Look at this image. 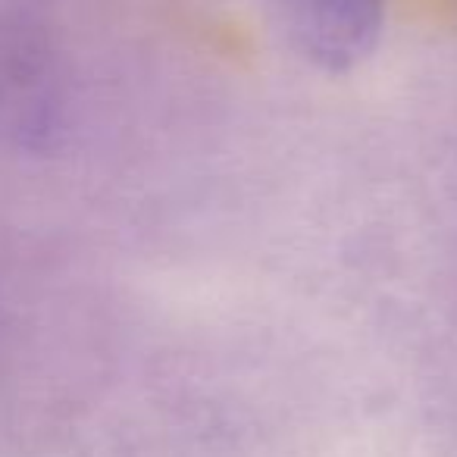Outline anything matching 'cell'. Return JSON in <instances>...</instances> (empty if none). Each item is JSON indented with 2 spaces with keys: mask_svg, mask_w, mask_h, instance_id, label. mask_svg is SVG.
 Listing matches in <instances>:
<instances>
[{
  "mask_svg": "<svg viewBox=\"0 0 457 457\" xmlns=\"http://www.w3.org/2000/svg\"><path fill=\"white\" fill-rule=\"evenodd\" d=\"M288 47L323 72H351L379 47L386 0H267Z\"/></svg>",
  "mask_w": 457,
  "mask_h": 457,
  "instance_id": "cell-1",
  "label": "cell"
}]
</instances>
